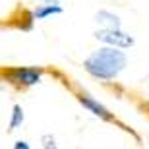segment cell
<instances>
[{"label": "cell", "instance_id": "7a4b0ae2", "mask_svg": "<svg viewBox=\"0 0 149 149\" xmlns=\"http://www.w3.org/2000/svg\"><path fill=\"white\" fill-rule=\"evenodd\" d=\"M4 81L16 87H35L43 81V70L35 66H16L4 72Z\"/></svg>", "mask_w": 149, "mask_h": 149}, {"label": "cell", "instance_id": "6da1fadb", "mask_svg": "<svg viewBox=\"0 0 149 149\" xmlns=\"http://www.w3.org/2000/svg\"><path fill=\"white\" fill-rule=\"evenodd\" d=\"M126 52L120 49H114V47H101L83 60L85 72L97 79H103V81H111V79L118 77L122 70L126 68Z\"/></svg>", "mask_w": 149, "mask_h": 149}, {"label": "cell", "instance_id": "8992f818", "mask_svg": "<svg viewBox=\"0 0 149 149\" xmlns=\"http://www.w3.org/2000/svg\"><path fill=\"white\" fill-rule=\"evenodd\" d=\"M64 10H62V6H58V4H41L33 10L31 17H33V19H47V17H50V16H58Z\"/></svg>", "mask_w": 149, "mask_h": 149}, {"label": "cell", "instance_id": "9c48e42d", "mask_svg": "<svg viewBox=\"0 0 149 149\" xmlns=\"http://www.w3.org/2000/svg\"><path fill=\"white\" fill-rule=\"evenodd\" d=\"M0 81H2V76H0Z\"/></svg>", "mask_w": 149, "mask_h": 149}, {"label": "cell", "instance_id": "ba28073f", "mask_svg": "<svg viewBox=\"0 0 149 149\" xmlns=\"http://www.w3.org/2000/svg\"><path fill=\"white\" fill-rule=\"evenodd\" d=\"M47 4H58V0H45Z\"/></svg>", "mask_w": 149, "mask_h": 149}, {"label": "cell", "instance_id": "3957f363", "mask_svg": "<svg viewBox=\"0 0 149 149\" xmlns=\"http://www.w3.org/2000/svg\"><path fill=\"white\" fill-rule=\"evenodd\" d=\"M95 37L99 39L101 43H105L107 47H114V49H130L134 45V37L122 29H101L95 33Z\"/></svg>", "mask_w": 149, "mask_h": 149}, {"label": "cell", "instance_id": "52a82bcc", "mask_svg": "<svg viewBox=\"0 0 149 149\" xmlns=\"http://www.w3.org/2000/svg\"><path fill=\"white\" fill-rule=\"evenodd\" d=\"M39 143L43 149H62L54 132H41L39 134Z\"/></svg>", "mask_w": 149, "mask_h": 149}, {"label": "cell", "instance_id": "5b68a950", "mask_svg": "<svg viewBox=\"0 0 149 149\" xmlns=\"http://www.w3.org/2000/svg\"><path fill=\"white\" fill-rule=\"evenodd\" d=\"M95 22L99 25H103V29H120L122 27L120 17L109 10H99L95 14Z\"/></svg>", "mask_w": 149, "mask_h": 149}, {"label": "cell", "instance_id": "277c9868", "mask_svg": "<svg viewBox=\"0 0 149 149\" xmlns=\"http://www.w3.org/2000/svg\"><path fill=\"white\" fill-rule=\"evenodd\" d=\"M77 101H79V105H81L85 111H89L91 114L99 116V118H103V120H111L112 118V114L109 112V109H107L103 103H99L95 97H91V95H79Z\"/></svg>", "mask_w": 149, "mask_h": 149}]
</instances>
